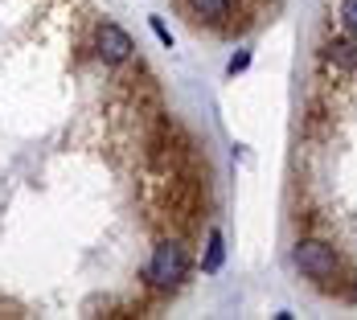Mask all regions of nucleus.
<instances>
[{"mask_svg":"<svg viewBox=\"0 0 357 320\" xmlns=\"http://www.w3.org/2000/svg\"><path fill=\"white\" fill-rule=\"evenodd\" d=\"M189 271V259H185V247L177 243H160L152 250V263H148V284L152 287H177Z\"/></svg>","mask_w":357,"mask_h":320,"instance_id":"obj_1","label":"nucleus"},{"mask_svg":"<svg viewBox=\"0 0 357 320\" xmlns=\"http://www.w3.org/2000/svg\"><path fill=\"white\" fill-rule=\"evenodd\" d=\"M291 259H296V267L308 275V280H333L337 275V250L328 247V243H317V238H308V243H300V247L291 250Z\"/></svg>","mask_w":357,"mask_h":320,"instance_id":"obj_2","label":"nucleus"},{"mask_svg":"<svg viewBox=\"0 0 357 320\" xmlns=\"http://www.w3.org/2000/svg\"><path fill=\"white\" fill-rule=\"evenodd\" d=\"M95 49H99V58L103 62H111V66H119V62H128L132 58V37L123 33L119 25H111V21H103L99 29H95Z\"/></svg>","mask_w":357,"mask_h":320,"instance_id":"obj_3","label":"nucleus"},{"mask_svg":"<svg viewBox=\"0 0 357 320\" xmlns=\"http://www.w3.org/2000/svg\"><path fill=\"white\" fill-rule=\"evenodd\" d=\"M222 263H226V238H222V230H210V238H206V259H202V271H206V275H218V271H222Z\"/></svg>","mask_w":357,"mask_h":320,"instance_id":"obj_4","label":"nucleus"},{"mask_svg":"<svg viewBox=\"0 0 357 320\" xmlns=\"http://www.w3.org/2000/svg\"><path fill=\"white\" fill-rule=\"evenodd\" d=\"M230 4H234V0H189V8H193L197 17H206V21L226 17V13H230Z\"/></svg>","mask_w":357,"mask_h":320,"instance_id":"obj_5","label":"nucleus"},{"mask_svg":"<svg viewBox=\"0 0 357 320\" xmlns=\"http://www.w3.org/2000/svg\"><path fill=\"white\" fill-rule=\"evenodd\" d=\"M328 58H333L337 66H345V70L357 66V41H333V45H328Z\"/></svg>","mask_w":357,"mask_h":320,"instance_id":"obj_6","label":"nucleus"},{"mask_svg":"<svg viewBox=\"0 0 357 320\" xmlns=\"http://www.w3.org/2000/svg\"><path fill=\"white\" fill-rule=\"evenodd\" d=\"M337 17H341V25H345L349 33H357V0H341V13H337Z\"/></svg>","mask_w":357,"mask_h":320,"instance_id":"obj_7","label":"nucleus"},{"mask_svg":"<svg viewBox=\"0 0 357 320\" xmlns=\"http://www.w3.org/2000/svg\"><path fill=\"white\" fill-rule=\"evenodd\" d=\"M247 66H250V49H243V54H234V58H230V66H226V74L234 78V74H243Z\"/></svg>","mask_w":357,"mask_h":320,"instance_id":"obj_8","label":"nucleus"},{"mask_svg":"<svg viewBox=\"0 0 357 320\" xmlns=\"http://www.w3.org/2000/svg\"><path fill=\"white\" fill-rule=\"evenodd\" d=\"M148 25H152V33L160 37V45H169V49H173V33L165 29V21H160V17H148Z\"/></svg>","mask_w":357,"mask_h":320,"instance_id":"obj_9","label":"nucleus"}]
</instances>
